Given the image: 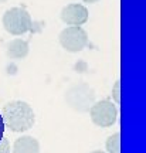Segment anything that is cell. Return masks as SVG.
I'll list each match as a JSON object with an SVG mask.
<instances>
[{
	"mask_svg": "<svg viewBox=\"0 0 146 153\" xmlns=\"http://www.w3.org/2000/svg\"><path fill=\"white\" fill-rule=\"evenodd\" d=\"M3 120L11 132H26L31 129L36 116L31 105L24 101H11L3 108Z\"/></svg>",
	"mask_w": 146,
	"mask_h": 153,
	"instance_id": "6da1fadb",
	"label": "cell"
},
{
	"mask_svg": "<svg viewBox=\"0 0 146 153\" xmlns=\"http://www.w3.org/2000/svg\"><path fill=\"white\" fill-rule=\"evenodd\" d=\"M64 99L75 112H88L95 102V91L85 82H74L65 89Z\"/></svg>",
	"mask_w": 146,
	"mask_h": 153,
	"instance_id": "7a4b0ae2",
	"label": "cell"
},
{
	"mask_svg": "<svg viewBox=\"0 0 146 153\" xmlns=\"http://www.w3.org/2000/svg\"><path fill=\"white\" fill-rule=\"evenodd\" d=\"M1 23L4 30L11 36H23L33 27L31 16L24 7H11L6 10Z\"/></svg>",
	"mask_w": 146,
	"mask_h": 153,
	"instance_id": "3957f363",
	"label": "cell"
},
{
	"mask_svg": "<svg viewBox=\"0 0 146 153\" xmlns=\"http://www.w3.org/2000/svg\"><path fill=\"white\" fill-rule=\"evenodd\" d=\"M58 41L65 51L80 53L87 47L88 34L81 26H70L60 33Z\"/></svg>",
	"mask_w": 146,
	"mask_h": 153,
	"instance_id": "277c9868",
	"label": "cell"
},
{
	"mask_svg": "<svg viewBox=\"0 0 146 153\" xmlns=\"http://www.w3.org/2000/svg\"><path fill=\"white\" fill-rule=\"evenodd\" d=\"M89 116L91 120L99 128H109L118 119V109L114 102L108 99H102L94 102L89 108Z\"/></svg>",
	"mask_w": 146,
	"mask_h": 153,
	"instance_id": "5b68a950",
	"label": "cell"
},
{
	"mask_svg": "<svg viewBox=\"0 0 146 153\" xmlns=\"http://www.w3.org/2000/svg\"><path fill=\"white\" fill-rule=\"evenodd\" d=\"M61 20L67 26H82L88 22V9L85 6L78 4V3H71L63 7V10L60 13Z\"/></svg>",
	"mask_w": 146,
	"mask_h": 153,
	"instance_id": "8992f818",
	"label": "cell"
},
{
	"mask_svg": "<svg viewBox=\"0 0 146 153\" xmlns=\"http://www.w3.org/2000/svg\"><path fill=\"white\" fill-rule=\"evenodd\" d=\"M30 51L28 43L22 38H14L6 45V55L11 60H22L26 58Z\"/></svg>",
	"mask_w": 146,
	"mask_h": 153,
	"instance_id": "52a82bcc",
	"label": "cell"
},
{
	"mask_svg": "<svg viewBox=\"0 0 146 153\" xmlns=\"http://www.w3.org/2000/svg\"><path fill=\"white\" fill-rule=\"evenodd\" d=\"M13 153H40V143L33 136H22L13 143Z\"/></svg>",
	"mask_w": 146,
	"mask_h": 153,
	"instance_id": "ba28073f",
	"label": "cell"
},
{
	"mask_svg": "<svg viewBox=\"0 0 146 153\" xmlns=\"http://www.w3.org/2000/svg\"><path fill=\"white\" fill-rule=\"evenodd\" d=\"M105 148L108 153H121V133L116 132L107 139Z\"/></svg>",
	"mask_w": 146,
	"mask_h": 153,
	"instance_id": "9c48e42d",
	"label": "cell"
},
{
	"mask_svg": "<svg viewBox=\"0 0 146 153\" xmlns=\"http://www.w3.org/2000/svg\"><path fill=\"white\" fill-rule=\"evenodd\" d=\"M119 88H121V81H116L115 82V85L114 88H112V95H114V99H115V102L116 104H119L121 102V94H119Z\"/></svg>",
	"mask_w": 146,
	"mask_h": 153,
	"instance_id": "30bf717a",
	"label": "cell"
},
{
	"mask_svg": "<svg viewBox=\"0 0 146 153\" xmlns=\"http://www.w3.org/2000/svg\"><path fill=\"white\" fill-rule=\"evenodd\" d=\"M0 153H10V142L7 137H3L0 140Z\"/></svg>",
	"mask_w": 146,
	"mask_h": 153,
	"instance_id": "8fae6325",
	"label": "cell"
},
{
	"mask_svg": "<svg viewBox=\"0 0 146 153\" xmlns=\"http://www.w3.org/2000/svg\"><path fill=\"white\" fill-rule=\"evenodd\" d=\"M82 1H85V3H97L99 0H82Z\"/></svg>",
	"mask_w": 146,
	"mask_h": 153,
	"instance_id": "7c38bea8",
	"label": "cell"
},
{
	"mask_svg": "<svg viewBox=\"0 0 146 153\" xmlns=\"http://www.w3.org/2000/svg\"><path fill=\"white\" fill-rule=\"evenodd\" d=\"M91 153H108V152H104V150H94V152Z\"/></svg>",
	"mask_w": 146,
	"mask_h": 153,
	"instance_id": "4fadbf2b",
	"label": "cell"
},
{
	"mask_svg": "<svg viewBox=\"0 0 146 153\" xmlns=\"http://www.w3.org/2000/svg\"><path fill=\"white\" fill-rule=\"evenodd\" d=\"M6 1H7V0H0V4H1V3H6Z\"/></svg>",
	"mask_w": 146,
	"mask_h": 153,
	"instance_id": "5bb4252c",
	"label": "cell"
}]
</instances>
